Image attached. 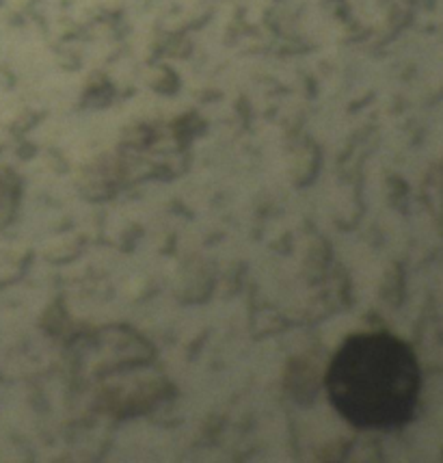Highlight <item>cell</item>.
Listing matches in <instances>:
<instances>
[{"label": "cell", "instance_id": "obj_1", "mask_svg": "<svg viewBox=\"0 0 443 463\" xmlns=\"http://www.w3.org/2000/svg\"><path fill=\"white\" fill-rule=\"evenodd\" d=\"M326 392L337 413L354 427H401L418 405V360L396 335H351L329 364Z\"/></svg>", "mask_w": 443, "mask_h": 463}]
</instances>
